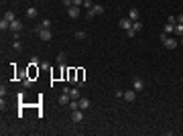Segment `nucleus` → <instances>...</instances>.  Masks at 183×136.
Here are the masks:
<instances>
[{"label":"nucleus","instance_id":"f257e3e1","mask_svg":"<svg viewBox=\"0 0 183 136\" xmlns=\"http://www.w3.org/2000/svg\"><path fill=\"white\" fill-rule=\"evenodd\" d=\"M161 43L165 45V49H175V47H177V41H175V39H171V37H167V33H163V35H161Z\"/></svg>","mask_w":183,"mask_h":136},{"label":"nucleus","instance_id":"f03ea898","mask_svg":"<svg viewBox=\"0 0 183 136\" xmlns=\"http://www.w3.org/2000/svg\"><path fill=\"white\" fill-rule=\"evenodd\" d=\"M37 33H39V37H41V41H51V39H53L51 29H37Z\"/></svg>","mask_w":183,"mask_h":136},{"label":"nucleus","instance_id":"7ed1b4c3","mask_svg":"<svg viewBox=\"0 0 183 136\" xmlns=\"http://www.w3.org/2000/svg\"><path fill=\"white\" fill-rule=\"evenodd\" d=\"M138 31H142V22H140V20H134V22H132V29L126 31V35H128V37H134Z\"/></svg>","mask_w":183,"mask_h":136},{"label":"nucleus","instance_id":"20e7f679","mask_svg":"<svg viewBox=\"0 0 183 136\" xmlns=\"http://www.w3.org/2000/svg\"><path fill=\"white\" fill-rule=\"evenodd\" d=\"M80 8H82V6H69V8H67L69 18H80V12H82Z\"/></svg>","mask_w":183,"mask_h":136},{"label":"nucleus","instance_id":"39448f33","mask_svg":"<svg viewBox=\"0 0 183 136\" xmlns=\"http://www.w3.org/2000/svg\"><path fill=\"white\" fill-rule=\"evenodd\" d=\"M132 88H134V91H142L144 90V81H142L140 77H134V79H132Z\"/></svg>","mask_w":183,"mask_h":136},{"label":"nucleus","instance_id":"423d86ee","mask_svg":"<svg viewBox=\"0 0 183 136\" xmlns=\"http://www.w3.org/2000/svg\"><path fill=\"white\" fill-rule=\"evenodd\" d=\"M132 22H134V20H130V18L126 16V18H122V20H120V29H124V31H130V29H132Z\"/></svg>","mask_w":183,"mask_h":136},{"label":"nucleus","instance_id":"0eeeda50","mask_svg":"<svg viewBox=\"0 0 183 136\" xmlns=\"http://www.w3.org/2000/svg\"><path fill=\"white\" fill-rule=\"evenodd\" d=\"M71 120L73 122H82L84 120V110H73L71 112Z\"/></svg>","mask_w":183,"mask_h":136},{"label":"nucleus","instance_id":"6e6552de","mask_svg":"<svg viewBox=\"0 0 183 136\" xmlns=\"http://www.w3.org/2000/svg\"><path fill=\"white\" fill-rule=\"evenodd\" d=\"M92 108V102L90 100H88V97H80V110H84V112H86V110H90Z\"/></svg>","mask_w":183,"mask_h":136},{"label":"nucleus","instance_id":"1a4fd4ad","mask_svg":"<svg viewBox=\"0 0 183 136\" xmlns=\"http://www.w3.org/2000/svg\"><path fill=\"white\" fill-rule=\"evenodd\" d=\"M69 102H71V97H69V93H67V91H63V93L59 95V104H61V106H67Z\"/></svg>","mask_w":183,"mask_h":136},{"label":"nucleus","instance_id":"9d476101","mask_svg":"<svg viewBox=\"0 0 183 136\" xmlns=\"http://www.w3.org/2000/svg\"><path fill=\"white\" fill-rule=\"evenodd\" d=\"M124 100H126V102H134V100H137V91L134 90L124 91Z\"/></svg>","mask_w":183,"mask_h":136},{"label":"nucleus","instance_id":"9b49d317","mask_svg":"<svg viewBox=\"0 0 183 136\" xmlns=\"http://www.w3.org/2000/svg\"><path fill=\"white\" fill-rule=\"evenodd\" d=\"M20 29H23V22H20V20H12V22H10V31H12V33H18Z\"/></svg>","mask_w":183,"mask_h":136},{"label":"nucleus","instance_id":"f8f14e48","mask_svg":"<svg viewBox=\"0 0 183 136\" xmlns=\"http://www.w3.org/2000/svg\"><path fill=\"white\" fill-rule=\"evenodd\" d=\"M128 18H130V20H138V18H140L137 8H130V10H128Z\"/></svg>","mask_w":183,"mask_h":136},{"label":"nucleus","instance_id":"ddd939ff","mask_svg":"<svg viewBox=\"0 0 183 136\" xmlns=\"http://www.w3.org/2000/svg\"><path fill=\"white\" fill-rule=\"evenodd\" d=\"M0 29H2V33H4V31H10V20L2 18V20H0Z\"/></svg>","mask_w":183,"mask_h":136},{"label":"nucleus","instance_id":"4468645a","mask_svg":"<svg viewBox=\"0 0 183 136\" xmlns=\"http://www.w3.org/2000/svg\"><path fill=\"white\" fill-rule=\"evenodd\" d=\"M57 63H59V65H65V63H67V55H65V53H59V55H57Z\"/></svg>","mask_w":183,"mask_h":136},{"label":"nucleus","instance_id":"2eb2a0df","mask_svg":"<svg viewBox=\"0 0 183 136\" xmlns=\"http://www.w3.org/2000/svg\"><path fill=\"white\" fill-rule=\"evenodd\" d=\"M92 10H94V14H102V12H104V6H102V4H94Z\"/></svg>","mask_w":183,"mask_h":136},{"label":"nucleus","instance_id":"dca6fc26","mask_svg":"<svg viewBox=\"0 0 183 136\" xmlns=\"http://www.w3.org/2000/svg\"><path fill=\"white\" fill-rule=\"evenodd\" d=\"M27 16L35 18V16H37V8H35V6H29V8H27Z\"/></svg>","mask_w":183,"mask_h":136},{"label":"nucleus","instance_id":"f3484780","mask_svg":"<svg viewBox=\"0 0 183 136\" xmlns=\"http://www.w3.org/2000/svg\"><path fill=\"white\" fill-rule=\"evenodd\" d=\"M4 18H6V20H10V22H12V20H16V16H14V12H12V10H6V12H4Z\"/></svg>","mask_w":183,"mask_h":136},{"label":"nucleus","instance_id":"a211bd4d","mask_svg":"<svg viewBox=\"0 0 183 136\" xmlns=\"http://www.w3.org/2000/svg\"><path fill=\"white\" fill-rule=\"evenodd\" d=\"M29 75H31V77L39 75V67H37V65H31V69H29Z\"/></svg>","mask_w":183,"mask_h":136},{"label":"nucleus","instance_id":"6ab92c4d","mask_svg":"<svg viewBox=\"0 0 183 136\" xmlns=\"http://www.w3.org/2000/svg\"><path fill=\"white\" fill-rule=\"evenodd\" d=\"M69 97L71 100H80V90H69Z\"/></svg>","mask_w":183,"mask_h":136},{"label":"nucleus","instance_id":"aec40b11","mask_svg":"<svg viewBox=\"0 0 183 136\" xmlns=\"http://www.w3.org/2000/svg\"><path fill=\"white\" fill-rule=\"evenodd\" d=\"M86 37H88V35H86L84 31H77V33H75V39H77V41H84Z\"/></svg>","mask_w":183,"mask_h":136},{"label":"nucleus","instance_id":"412c9836","mask_svg":"<svg viewBox=\"0 0 183 136\" xmlns=\"http://www.w3.org/2000/svg\"><path fill=\"white\" fill-rule=\"evenodd\" d=\"M23 86H25V88H31V86H33V77H25V79H23Z\"/></svg>","mask_w":183,"mask_h":136},{"label":"nucleus","instance_id":"4be33fe9","mask_svg":"<svg viewBox=\"0 0 183 136\" xmlns=\"http://www.w3.org/2000/svg\"><path fill=\"white\" fill-rule=\"evenodd\" d=\"M39 29H51V20H49V18H45V20L41 22V27H39Z\"/></svg>","mask_w":183,"mask_h":136},{"label":"nucleus","instance_id":"5701e85b","mask_svg":"<svg viewBox=\"0 0 183 136\" xmlns=\"http://www.w3.org/2000/svg\"><path fill=\"white\" fill-rule=\"evenodd\" d=\"M165 33H175V25H165Z\"/></svg>","mask_w":183,"mask_h":136},{"label":"nucleus","instance_id":"b1692460","mask_svg":"<svg viewBox=\"0 0 183 136\" xmlns=\"http://www.w3.org/2000/svg\"><path fill=\"white\" fill-rule=\"evenodd\" d=\"M175 33H177V35H181V37H183V25H179V22L175 25Z\"/></svg>","mask_w":183,"mask_h":136},{"label":"nucleus","instance_id":"393cba45","mask_svg":"<svg viewBox=\"0 0 183 136\" xmlns=\"http://www.w3.org/2000/svg\"><path fill=\"white\" fill-rule=\"evenodd\" d=\"M167 22L169 25H177V16H167Z\"/></svg>","mask_w":183,"mask_h":136},{"label":"nucleus","instance_id":"a878e982","mask_svg":"<svg viewBox=\"0 0 183 136\" xmlns=\"http://www.w3.org/2000/svg\"><path fill=\"white\" fill-rule=\"evenodd\" d=\"M31 65H41V63H39V57H37V55H33V57H31Z\"/></svg>","mask_w":183,"mask_h":136},{"label":"nucleus","instance_id":"bb28decb","mask_svg":"<svg viewBox=\"0 0 183 136\" xmlns=\"http://www.w3.org/2000/svg\"><path fill=\"white\" fill-rule=\"evenodd\" d=\"M61 4H63L65 8H69V6H73V0H61Z\"/></svg>","mask_w":183,"mask_h":136},{"label":"nucleus","instance_id":"cd10ccee","mask_svg":"<svg viewBox=\"0 0 183 136\" xmlns=\"http://www.w3.org/2000/svg\"><path fill=\"white\" fill-rule=\"evenodd\" d=\"M92 6H94V2H92V0H84V8H88V10H90Z\"/></svg>","mask_w":183,"mask_h":136},{"label":"nucleus","instance_id":"c85d7f7f","mask_svg":"<svg viewBox=\"0 0 183 136\" xmlns=\"http://www.w3.org/2000/svg\"><path fill=\"white\" fill-rule=\"evenodd\" d=\"M12 47H14L16 51H20V49H23V45H20V41H14V45H12Z\"/></svg>","mask_w":183,"mask_h":136},{"label":"nucleus","instance_id":"c756f323","mask_svg":"<svg viewBox=\"0 0 183 136\" xmlns=\"http://www.w3.org/2000/svg\"><path fill=\"white\" fill-rule=\"evenodd\" d=\"M73 6H84V0H73Z\"/></svg>","mask_w":183,"mask_h":136},{"label":"nucleus","instance_id":"7c9ffc66","mask_svg":"<svg viewBox=\"0 0 183 136\" xmlns=\"http://www.w3.org/2000/svg\"><path fill=\"white\" fill-rule=\"evenodd\" d=\"M177 22H179V25H183V14H179V16H177Z\"/></svg>","mask_w":183,"mask_h":136},{"label":"nucleus","instance_id":"2f4dec72","mask_svg":"<svg viewBox=\"0 0 183 136\" xmlns=\"http://www.w3.org/2000/svg\"><path fill=\"white\" fill-rule=\"evenodd\" d=\"M181 45H183V37H181Z\"/></svg>","mask_w":183,"mask_h":136}]
</instances>
